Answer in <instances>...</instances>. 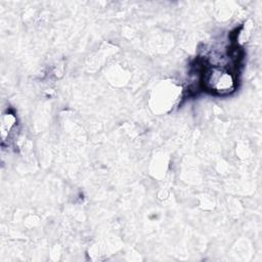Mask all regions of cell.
Here are the masks:
<instances>
[{"instance_id":"cell-2","label":"cell","mask_w":262,"mask_h":262,"mask_svg":"<svg viewBox=\"0 0 262 262\" xmlns=\"http://www.w3.org/2000/svg\"><path fill=\"white\" fill-rule=\"evenodd\" d=\"M16 127V118L11 113H5L1 117V139L2 142L8 141V138H10L11 133L14 131Z\"/></svg>"},{"instance_id":"cell-1","label":"cell","mask_w":262,"mask_h":262,"mask_svg":"<svg viewBox=\"0 0 262 262\" xmlns=\"http://www.w3.org/2000/svg\"><path fill=\"white\" fill-rule=\"evenodd\" d=\"M205 87L217 94H228L235 88V78L226 68L213 66L204 74Z\"/></svg>"}]
</instances>
